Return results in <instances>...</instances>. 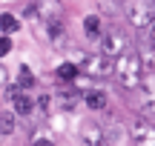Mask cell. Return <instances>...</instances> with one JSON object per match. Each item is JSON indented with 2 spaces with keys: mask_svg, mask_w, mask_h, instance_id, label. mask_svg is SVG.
Returning <instances> with one entry per match:
<instances>
[{
  "mask_svg": "<svg viewBox=\"0 0 155 146\" xmlns=\"http://www.w3.org/2000/svg\"><path fill=\"white\" fill-rule=\"evenodd\" d=\"M0 132L3 135H12L15 132V115L12 112H0Z\"/></svg>",
  "mask_w": 155,
  "mask_h": 146,
  "instance_id": "e0dca14e",
  "label": "cell"
},
{
  "mask_svg": "<svg viewBox=\"0 0 155 146\" xmlns=\"http://www.w3.org/2000/svg\"><path fill=\"white\" fill-rule=\"evenodd\" d=\"M78 69H81L86 78H109L112 69H115V60L106 57L104 52H101V55H86V57H81V66Z\"/></svg>",
  "mask_w": 155,
  "mask_h": 146,
  "instance_id": "3957f363",
  "label": "cell"
},
{
  "mask_svg": "<svg viewBox=\"0 0 155 146\" xmlns=\"http://www.w3.org/2000/svg\"><path fill=\"white\" fill-rule=\"evenodd\" d=\"M55 75H58L61 80H78V75H81V69H78V63H61Z\"/></svg>",
  "mask_w": 155,
  "mask_h": 146,
  "instance_id": "4fadbf2b",
  "label": "cell"
},
{
  "mask_svg": "<svg viewBox=\"0 0 155 146\" xmlns=\"http://www.w3.org/2000/svg\"><path fill=\"white\" fill-rule=\"evenodd\" d=\"M12 52V40L9 37H0V57H6Z\"/></svg>",
  "mask_w": 155,
  "mask_h": 146,
  "instance_id": "ac0fdd59",
  "label": "cell"
},
{
  "mask_svg": "<svg viewBox=\"0 0 155 146\" xmlns=\"http://www.w3.org/2000/svg\"><path fill=\"white\" fill-rule=\"evenodd\" d=\"M9 100H12V106H15V112L20 115V118H26V115H32V109H35V103H32V97L29 95H23V89H17V86H12L9 92Z\"/></svg>",
  "mask_w": 155,
  "mask_h": 146,
  "instance_id": "52a82bcc",
  "label": "cell"
},
{
  "mask_svg": "<svg viewBox=\"0 0 155 146\" xmlns=\"http://www.w3.org/2000/svg\"><path fill=\"white\" fill-rule=\"evenodd\" d=\"M129 49V37L121 32V29H109V32H104V37H101V52H104L106 57H121L124 52Z\"/></svg>",
  "mask_w": 155,
  "mask_h": 146,
  "instance_id": "277c9868",
  "label": "cell"
},
{
  "mask_svg": "<svg viewBox=\"0 0 155 146\" xmlns=\"http://www.w3.org/2000/svg\"><path fill=\"white\" fill-rule=\"evenodd\" d=\"M78 100H81V92H58V103L63 109H75Z\"/></svg>",
  "mask_w": 155,
  "mask_h": 146,
  "instance_id": "5bb4252c",
  "label": "cell"
},
{
  "mask_svg": "<svg viewBox=\"0 0 155 146\" xmlns=\"http://www.w3.org/2000/svg\"><path fill=\"white\" fill-rule=\"evenodd\" d=\"M81 100L86 103L92 112H104L106 109V95L101 89H86V92H81Z\"/></svg>",
  "mask_w": 155,
  "mask_h": 146,
  "instance_id": "9c48e42d",
  "label": "cell"
},
{
  "mask_svg": "<svg viewBox=\"0 0 155 146\" xmlns=\"http://www.w3.org/2000/svg\"><path fill=\"white\" fill-rule=\"evenodd\" d=\"M0 29H3L6 34H12V32L20 29V20H17L15 14H0Z\"/></svg>",
  "mask_w": 155,
  "mask_h": 146,
  "instance_id": "2e32d148",
  "label": "cell"
},
{
  "mask_svg": "<svg viewBox=\"0 0 155 146\" xmlns=\"http://www.w3.org/2000/svg\"><path fill=\"white\" fill-rule=\"evenodd\" d=\"M35 86V75L29 72V66H20V75H17V89H32Z\"/></svg>",
  "mask_w": 155,
  "mask_h": 146,
  "instance_id": "9a60e30c",
  "label": "cell"
},
{
  "mask_svg": "<svg viewBox=\"0 0 155 146\" xmlns=\"http://www.w3.org/2000/svg\"><path fill=\"white\" fill-rule=\"evenodd\" d=\"M38 106H40V109H49V95H40V100H38Z\"/></svg>",
  "mask_w": 155,
  "mask_h": 146,
  "instance_id": "ffe728a7",
  "label": "cell"
},
{
  "mask_svg": "<svg viewBox=\"0 0 155 146\" xmlns=\"http://www.w3.org/2000/svg\"><path fill=\"white\" fill-rule=\"evenodd\" d=\"M129 141L135 146H155V123L147 118H135L129 123Z\"/></svg>",
  "mask_w": 155,
  "mask_h": 146,
  "instance_id": "5b68a950",
  "label": "cell"
},
{
  "mask_svg": "<svg viewBox=\"0 0 155 146\" xmlns=\"http://www.w3.org/2000/svg\"><path fill=\"white\" fill-rule=\"evenodd\" d=\"M83 34H86L89 40H101V37H104L101 14H86V17H83Z\"/></svg>",
  "mask_w": 155,
  "mask_h": 146,
  "instance_id": "30bf717a",
  "label": "cell"
},
{
  "mask_svg": "<svg viewBox=\"0 0 155 146\" xmlns=\"http://www.w3.org/2000/svg\"><path fill=\"white\" fill-rule=\"evenodd\" d=\"M150 40H152V43H155V23H152V26H150Z\"/></svg>",
  "mask_w": 155,
  "mask_h": 146,
  "instance_id": "7402d4cb",
  "label": "cell"
},
{
  "mask_svg": "<svg viewBox=\"0 0 155 146\" xmlns=\"http://www.w3.org/2000/svg\"><path fill=\"white\" fill-rule=\"evenodd\" d=\"M81 146H109L106 143V132L101 123H92V120H86V123L81 126Z\"/></svg>",
  "mask_w": 155,
  "mask_h": 146,
  "instance_id": "8992f818",
  "label": "cell"
},
{
  "mask_svg": "<svg viewBox=\"0 0 155 146\" xmlns=\"http://www.w3.org/2000/svg\"><path fill=\"white\" fill-rule=\"evenodd\" d=\"M138 57H141V66H144V75H155V43L152 40H141Z\"/></svg>",
  "mask_w": 155,
  "mask_h": 146,
  "instance_id": "ba28073f",
  "label": "cell"
},
{
  "mask_svg": "<svg viewBox=\"0 0 155 146\" xmlns=\"http://www.w3.org/2000/svg\"><path fill=\"white\" fill-rule=\"evenodd\" d=\"M46 34H49V40H52V43H61V40H63L66 29H63L61 14H58V17H49V20H46Z\"/></svg>",
  "mask_w": 155,
  "mask_h": 146,
  "instance_id": "8fae6325",
  "label": "cell"
},
{
  "mask_svg": "<svg viewBox=\"0 0 155 146\" xmlns=\"http://www.w3.org/2000/svg\"><path fill=\"white\" fill-rule=\"evenodd\" d=\"M124 14H127L129 26L144 32V29H150L155 23V6L150 0H124Z\"/></svg>",
  "mask_w": 155,
  "mask_h": 146,
  "instance_id": "7a4b0ae2",
  "label": "cell"
},
{
  "mask_svg": "<svg viewBox=\"0 0 155 146\" xmlns=\"http://www.w3.org/2000/svg\"><path fill=\"white\" fill-rule=\"evenodd\" d=\"M35 146H55L52 141H46V138H38V141H35Z\"/></svg>",
  "mask_w": 155,
  "mask_h": 146,
  "instance_id": "44dd1931",
  "label": "cell"
},
{
  "mask_svg": "<svg viewBox=\"0 0 155 146\" xmlns=\"http://www.w3.org/2000/svg\"><path fill=\"white\" fill-rule=\"evenodd\" d=\"M104 132H106V143L109 146H121L127 141V135H129V132H124V126H118V123H112L109 129H104Z\"/></svg>",
  "mask_w": 155,
  "mask_h": 146,
  "instance_id": "7c38bea8",
  "label": "cell"
},
{
  "mask_svg": "<svg viewBox=\"0 0 155 146\" xmlns=\"http://www.w3.org/2000/svg\"><path fill=\"white\" fill-rule=\"evenodd\" d=\"M6 83H9V72H6V69L3 66H0V89H3V86Z\"/></svg>",
  "mask_w": 155,
  "mask_h": 146,
  "instance_id": "d6986e66",
  "label": "cell"
},
{
  "mask_svg": "<svg viewBox=\"0 0 155 146\" xmlns=\"http://www.w3.org/2000/svg\"><path fill=\"white\" fill-rule=\"evenodd\" d=\"M112 75H115L118 86H121L124 92H135L141 86V80H144V66H141V57L138 52H124L121 57H115V69H112Z\"/></svg>",
  "mask_w": 155,
  "mask_h": 146,
  "instance_id": "6da1fadb",
  "label": "cell"
}]
</instances>
